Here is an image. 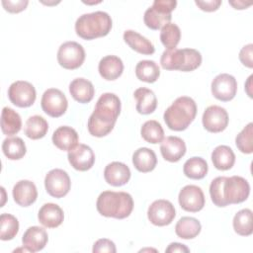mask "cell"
<instances>
[{"instance_id": "cell-9", "label": "cell", "mask_w": 253, "mask_h": 253, "mask_svg": "<svg viewBox=\"0 0 253 253\" xmlns=\"http://www.w3.org/2000/svg\"><path fill=\"white\" fill-rule=\"evenodd\" d=\"M44 187L49 196L56 199L63 198L71 188L69 175L62 169H52L44 177Z\"/></svg>"}, {"instance_id": "cell-15", "label": "cell", "mask_w": 253, "mask_h": 253, "mask_svg": "<svg viewBox=\"0 0 253 253\" xmlns=\"http://www.w3.org/2000/svg\"><path fill=\"white\" fill-rule=\"evenodd\" d=\"M180 207L190 212H197L205 207V195L203 190L196 185H187L183 187L178 195Z\"/></svg>"}, {"instance_id": "cell-29", "label": "cell", "mask_w": 253, "mask_h": 253, "mask_svg": "<svg viewBox=\"0 0 253 253\" xmlns=\"http://www.w3.org/2000/svg\"><path fill=\"white\" fill-rule=\"evenodd\" d=\"M22 127L20 115L9 107H4L1 113V129L5 135L11 136L18 133Z\"/></svg>"}, {"instance_id": "cell-7", "label": "cell", "mask_w": 253, "mask_h": 253, "mask_svg": "<svg viewBox=\"0 0 253 253\" xmlns=\"http://www.w3.org/2000/svg\"><path fill=\"white\" fill-rule=\"evenodd\" d=\"M176 0H155L144 12L143 22L151 30H159L172 19L171 12L176 8Z\"/></svg>"}, {"instance_id": "cell-46", "label": "cell", "mask_w": 253, "mask_h": 253, "mask_svg": "<svg viewBox=\"0 0 253 253\" xmlns=\"http://www.w3.org/2000/svg\"><path fill=\"white\" fill-rule=\"evenodd\" d=\"M252 75H250L249 76V78H248V80H247V82H246V84H245V91H246V93H247V95L250 97V98H252V92H251V90H250V88H251V80H252Z\"/></svg>"}, {"instance_id": "cell-11", "label": "cell", "mask_w": 253, "mask_h": 253, "mask_svg": "<svg viewBox=\"0 0 253 253\" xmlns=\"http://www.w3.org/2000/svg\"><path fill=\"white\" fill-rule=\"evenodd\" d=\"M41 106L46 115L52 118H58L66 112L68 101L59 89L49 88L43 92Z\"/></svg>"}, {"instance_id": "cell-1", "label": "cell", "mask_w": 253, "mask_h": 253, "mask_svg": "<svg viewBox=\"0 0 253 253\" xmlns=\"http://www.w3.org/2000/svg\"><path fill=\"white\" fill-rule=\"evenodd\" d=\"M121 113V100L114 93L102 94L95 106V109L88 119V131L96 137H103L109 134Z\"/></svg>"}, {"instance_id": "cell-23", "label": "cell", "mask_w": 253, "mask_h": 253, "mask_svg": "<svg viewBox=\"0 0 253 253\" xmlns=\"http://www.w3.org/2000/svg\"><path fill=\"white\" fill-rule=\"evenodd\" d=\"M53 144L60 150L69 151L78 144L79 137L77 131L68 126H61L57 127L52 134Z\"/></svg>"}, {"instance_id": "cell-10", "label": "cell", "mask_w": 253, "mask_h": 253, "mask_svg": "<svg viewBox=\"0 0 253 253\" xmlns=\"http://www.w3.org/2000/svg\"><path fill=\"white\" fill-rule=\"evenodd\" d=\"M8 98L13 105L19 108H28L35 103L37 93L32 83L18 80L10 85L8 89Z\"/></svg>"}, {"instance_id": "cell-32", "label": "cell", "mask_w": 253, "mask_h": 253, "mask_svg": "<svg viewBox=\"0 0 253 253\" xmlns=\"http://www.w3.org/2000/svg\"><path fill=\"white\" fill-rule=\"evenodd\" d=\"M137 79L146 83H154L160 76V68L153 60H140L135 66Z\"/></svg>"}, {"instance_id": "cell-8", "label": "cell", "mask_w": 253, "mask_h": 253, "mask_svg": "<svg viewBox=\"0 0 253 253\" xmlns=\"http://www.w3.org/2000/svg\"><path fill=\"white\" fill-rule=\"evenodd\" d=\"M56 57L61 67L73 70L83 64L85 60V50L80 43L69 41L59 46Z\"/></svg>"}, {"instance_id": "cell-24", "label": "cell", "mask_w": 253, "mask_h": 253, "mask_svg": "<svg viewBox=\"0 0 253 253\" xmlns=\"http://www.w3.org/2000/svg\"><path fill=\"white\" fill-rule=\"evenodd\" d=\"M69 93L72 98L81 104L89 103L95 94V89L91 81L79 77L73 79L69 84Z\"/></svg>"}, {"instance_id": "cell-42", "label": "cell", "mask_w": 253, "mask_h": 253, "mask_svg": "<svg viewBox=\"0 0 253 253\" xmlns=\"http://www.w3.org/2000/svg\"><path fill=\"white\" fill-rule=\"evenodd\" d=\"M252 55H253V44L252 43H248L246 45H244L239 52V60L241 61V63L248 67V68H252L253 67V59H252Z\"/></svg>"}, {"instance_id": "cell-36", "label": "cell", "mask_w": 253, "mask_h": 253, "mask_svg": "<svg viewBox=\"0 0 253 253\" xmlns=\"http://www.w3.org/2000/svg\"><path fill=\"white\" fill-rule=\"evenodd\" d=\"M140 134L145 141L152 144L160 143L164 138L163 127L155 120L146 121L140 128Z\"/></svg>"}, {"instance_id": "cell-35", "label": "cell", "mask_w": 253, "mask_h": 253, "mask_svg": "<svg viewBox=\"0 0 253 253\" xmlns=\"http://www.w3.org/2000/svg\"><path fill=\"white\" fill-rule=\"evenodd\" d=\"M234 231L241 236H249L253 232L252 226V211L243 209L237 211L232 221Z\"/></svg>"}, {"instance_id": "cell-39", "label": "cell", "mask_w": 253, "mask_h": 253, "mask_svg": "<svg viewBox=\"0 0 253 253\" xmlns=\"http://www.w3.org/2000/svg\"><path fill=\"white\" fill-rule=\"evenodd\" d=\"M235 144L237 148L245 154L253 152V124L249 123L244 128L236 135Z\"/></svg>"}, {"instance_id": "cell-28", "label": "cell", "mask_w": 253, "mask_h": 253, "mask_svg": "<svg viewBox=\"0 0 253 253\" xmlns=\"http://www.w3.org/2000/svg\"><path fill=\"white\" fill-rule=\"evenodd\" d=\"M211 161L216 169L226 171L234 165L235 154L229 146L218 145L211 152Z\"/></svg>"}, {"instance_id": "cell-19", "label": "cell", "mask_w": 253, "mask_h": 253, "mask_svg": "<svg viewBox=\"0 0 253 253\" xmlns=\"http://www.w3.org/2000/svg\"><path fill=\"white\" fill-rule=\"evenodd\" d=\"M12 195L16 204L21 207H29L36 202L38 190L32 181L20 180L14 185Z\"/></svg>"}, {"instance_id": "cell-3", "label": "cell", "mask_w": 253, "mask_h": 253, "mask_svg": "<svg viewBox=\"0 0 253 253\" xmlns=\"http://www.w3.org/2000/svg\"><path fill=\"white\" fill-rule=\"evenodd\" d=\"M98 212L106 217L124 219L131 213L133 210V200L126 192H102L96 202Z\"/></svg>"}, {"instance_id": "cell-30", "label": "cell", "mask_w": 253, "mask_h": 253, "mask_svg": "<svg viewBox=\"0 0 253 253\" xmlns=\"http://www.w3.org/2000/svg\"><path fill=\"white\" fill-rule=\"evenodd\" d=\"M201 229V222L197 218L192 216L181 217L175 225V232L177 236L182 239L195 238L200 234Z\"/></svg>"}, {"instance_id": "cell-27", "label": "cell", "mask_w": 253, "mask_h": 253, "mask_svg": "<svg viewBox=\"0 0 253 253\" xmlns=\"http://www.w3.org/2000/svg\"><path fill=\"white\" fill-rule=\"evenodd\" d=\"M136 99V111L141 115L152 114L157 107V98L154 92L148 88H137L133 93Z\"/></svg>"}, {"instance_id": "cell-18", "label": "cell", "mask_w": 253, "mask_h": 253, "mask_svg": "<svg viewBox=\"0 0 253 253\" xmlns=\"http://www.w3.org/2000/svg\"><path fill=\"white\" fill-rule=\"evenodd\" d=\"M130 170L123 162L114 161L109 163L104 169L105 181L114 187L126 185L130 179Z\"/></svg>"}, {"instance_id": "cell-6", "label": "cell", "mask_w": 253, "mask_h": 253, "mask_svg": "<svg viewBox=\"0 0 253 253\" xmlns=\"http://www.w3.org/2000/svg\"><path fill=\"white\" fill-rule=\"evenodd\" d=\"M202 63V54L195 48L165 49L160 57V64L165 70H179L190 72Z\"/></svg>"}, {"instance_id": "cell-12", "label": "cell", "mask_w": 253, "mask_h": 253, "mask_svg": "<svg viewBox=\"0 0 253 253\" xmlns=\"http://www.w3.org/2000/svg\"><path fill=\"white\" fill-rule=\"evenodd\" d=\"M176 216V211L173 204L167 200L154 201L147 210L149 221L156 226H165L170 224Z\"/></svg>"}, {"instance_id": "cell-20", "label": "cell", "mask_w": 253, "mask_h": 253, "mask_svg": "<svg viewBox=\"0 0 253 253\" xmlns=\"http://www.w3.org/2000/svg\"><path fill=\"white\" fill-rule=\"evenodd\" d=\"M38 219L40 223L44 227L55 228L63 222L64 213L58 205L53 203H46L40 209Z\"/></svg>"}, {"instance_id": "cell-21", "label": "cell", "mask_w": 253, "mask_h": 253, "mask_svg": "<svg viewBox=\"0 0 253 253\" xmlns=\"http://www.w3.org/2000/svg\"><path fill=\"white\" fill-rule=\"evenodd\" d=\"M48 241V235L44 228L34 225L30 226L22 237L23 246L28 248L30 252H38L42 250Z\"/></svg>"}, {"instance_id": "cell-40", "label": "cell", "mask_w": 253, "mask_h": 253, "mask_svg": "<svg viewBox=\"0 0 253 253\" xmlns=\"http://www.w3.org/2000/svg\"><path fill=\"white\" fill-rule=\"evenodd\" d=\"M92 251L94 253H101V252H108V253H116L117 248L115 243L108 239V238H101L98 239L94 245Z\"/></svg>"}, {"instance_id": "cell-5", "label": "cell", "mask_w": 253, "mask_h": 253, "mask_svg": "<svg viewBox=\"0 0 253 253\" xmlns=\"http://www.w3.org/2000/svg\"><path fill=\"white\" fill-rule=\"evenodd\" d=\"M112 26V18L107 12L95 11L79 16L75 22V32L81 39L91 41L107 36Z\"/></svg>"}, {"instance_id": "cell-43", "label": "cell", "mask_w": 253, "mask_h": 253, "mask_svg": "<svg viewBox=\"0 0 253 253\" xmlns=\"http://www.w3.org/2000/svg\"><path fill=\"white\" fill-rule=\"evenodd\" d=\"M221 1L220 0H206V1H200V0H196L195 4L203 11L206 12H213L216 11L219 6L221 5Z\"/></svg>"}, {"instance_id": "cell-31", "label": "cell", "mask_w": 253, "mask_h": 253, "mask_svg": "<svg viewBox=\"0 0 253 253\" xmlns=\"http://www.w3.org/2000/svg\"><path fill=\"white\" fill-rule=\"evenodd\" d=\"M48 130V124L42 116L35 115L30 117L25 124L24 132L31 139L42 138Z\"/></svg>"}, {"instance_id": "cell-14", "label": "cell", "mask_w": 253, "mask_h": 253, "mask_svg": "<svg viewBox=\"0 0 253 253\" xmlns=\"http://www.w3.org/2000/svg\"><path fill=\"white\" fill-rule=\"evenodd\" d=\"M228 121L227 111L217 105L209 106L202 117L205 129L212 133L223 131L228 126Z\"/></svg>"}, {"instance_id": "cell-4", "label": "cell", "mask_w": 253, "mask_h": 253, "mask_svg": "<svg viewBox=\"0 0 253 253\" xmlns=\"http://www.w3.org/2000/svg\"><path fill=\"white\" fill-rule=\"evenodd\" d=\"M197 104L191 97H178L164 112L163 119L166 126L175 131L185 130L195 120Z\"/></svg>"}, {"instance_id": "cell-44", "label": "cell", "mask_w": 253, "mask_h": 253, "mask_svg": "<svg viewBox=\"0 0 253 253\" xmlns=\"http://www.w3.org/2000/svg\"><path fill=\"white\" fill-rule=\"evenodd\" d=\"M165 252H167V253H175V252L188 253V252H190V249L185 244H182L179 242H172L165 249Z\"/></svg>"}, {"instance_id": "cell-33", "label": "cell", "mask_w": 253, "mask_h": 253, "mask_svg": "<svg viewBox=\"0 0 253 253\" xmlns=\"http://www.w3.org/2000/svg\"><path fill=\"white\" fill-rule=\"evenodd\" d=\"M209 170L207 161L198 156L189 158L183 166V172L186 177L194 180H201L206 177Z\"/></svg>"}, {"instance_id": "cell-17", "label": "cell", "mask_w": 253, "mask_h": 253, "mask_svg": "<svg viewBox=\"0 0 253 253\" xmlns=\"http://www.w3.org/2000/svg\"><path fill=\"white\" fill-rule=\"evenodd\" d=\"M162 157L169 162H178L186 153V143L179 136H167L160 142Z\"/></svg>"}, {"instance_id": "cell-45", "label": "cell", "mask_w": 253, "mask_h": 253, "mask_svg": "<svg viewBox=\"0 0 253 253\" xmlns=\"http://www.w3.org/2000/svg\"><path fill=\"white\" fill-rule=\"evenodd\" d=\"M234 9H238V10H242V9H246L247 7H249L252 3L248 2L245 3L244 1H230L228 2Z\"/></svg>"}, {"instance_id": "cell-25", "label": "cell", "mask_w": 253, "mask_h": 253, "mask_svg": "<svg viewBox=\"0 0 253 253\" xmlns=\"http://www.w3.org/2000/svg\"><path fill=\"white\" fill-rule=\"evenodd\" d=\"M124 41L134 51L140 53V54H145V55H150L153 54L155 51V47L153 43L146 39L145 37L141 36L137 32L133 30H126L124 33Z\"/></svg>"}, {"instance_id": "cell-16", "label": "cell", "mask_w": 253, "mask_h": 253, "mask_svg": "<svg viewBox=\"0 0 253 253\" xmlns=\"http://www.w3.org/2000/svg\"><path fill=\"white\" fill-rule=\"evenodd\" d=\"M70 165L78 171H87L95 163V154L92 148L86 144L78 143L67 153Z\"/></svg>"}, {"instance_id": "cell-13", "label": "cell", "mask_w": 253, "mask_h": 253, "mask_svg": "<svg viewBox=\"0 0 253 253\" xmlns=\"http://www.w3.org/2000/svg\"><path fill=\"white\" fill-rule=\"evenodd\" d=\"M211 90L215 99L221 102H228L236 95L237 81L234 76L228 73H220L212 79Z\"/></svg>"}, {"instance_id": "cell-22", "label": "cell", "mask_w": 253, "mask_h": 253, "mask_svg": "<svg viewBox=\"0 0 253 253\" xmlns=\"http://www.w3.org/2000/svg\"><path fill=\"white\" fill-rule=\"evenodd\" d=\"M98 71L103 79L113 81L122 75L124 63L117 55H106L99 61Z\"/></svg>"}, {"instance_id": "cell-34", "label": "cell", "mask_w": 253, "mask_h": 253, "mask_svg": "<svg viewBox=\"0 0 253 253\" xmlns=\"http://www.w3.org/2000/svg\"><path fill=\"white\" fill-rule=\"evenodd\" d=\"M2 151L10 160H19L23 158L27 152V147L21 137H7L2 142Z\"/></svg>"}, {"instance_id": "cell-41", "label": "cell", "mask_w": 253, "mask_h": 253, "mask_svg": "<svg viewBox=\"0 0 253 253\" xmlns=\"http://www.w3.org/2000/svg\"><path fill=\"white\" fill-rule=\"evenodd\" d=\"M29 4L28 0H18V1H11V0H2V5L6 11L10 13H19L22 12L27 8Z\"/></svg>"}, {"instance_id": "cell-2", "label": "cell", "mask_w": 253, "mask_h": 253, "mask_svg": "<svg viewBox=\"0 0 253 253\" xmlns=\"http://www.w3.org/2000/svg\"><path fill=\"white\" fill-rule=\"evenodd\" d=\"M250 194V185L241 176H219L210 185V195L212 203L219 208L232 204H240L247 200Z\"/></svg>"}, {"instance_id": "cell-38", "label": "cell", "mask_w": 253, "mask_h": 253, "mask_svg": "<svg viewBox=\"0 0 253 253\" xmlns=\"http://www.w3.org/2000/svg\"><path fill=\"white\" fill-rule=\"evenodd\" d=\"M0 229L1 240H11L19 231V221L13 214L2 213L0 215Z\"/></svg>"}, {"instance_id": "cell-37", "label": "cell", "mask_w": 253, "mask_h": 253, "mask_svg": "<svg viewBox=\"0 0 253 253\" xmlns=\"http://www.w3.org/2000/svg\"><path fill=\"white\" fill-rule=\"evenodd\" d=\"M181 40L180 28L174 23H168L161 28L160 41L166 49L174 48Z\"/></svg>"}, {"instance_id": "cell-26", "label": "cell", "mask_w": 253, "mask_h": 253, "mask_svg": "<svg viewBox=\"0 0 253 253\" xmlns=\"http://www.w3.org/2000/svg\"><path fill=\"white\" fill-rule=\"evenodd\" d=\"M132 164L134 168L141 173L150 172L156 167V154L152 149L147 147L137 148L132 154Z\"/></svg>"}]
</instances>
